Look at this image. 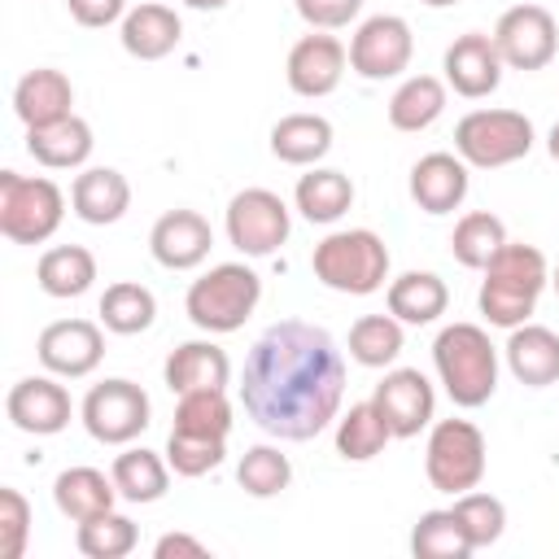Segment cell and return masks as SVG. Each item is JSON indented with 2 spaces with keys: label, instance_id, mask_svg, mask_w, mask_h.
<instances>
[{
  "label": "cell",
  "instance_id": "obj_26",
  "mask_svg": "<svg viewBox=\"0 0 559 559\" xmlns=\"http://www.w3.org/2000/svg\"><path fill=\"white\" fill-rule=\"evenodd\" d=\"M114 498H118V485H114V476H105L100 467H66V472L52 480V502H57V511H61L66 520H74V524L114 511Z\"/></svg>",
  "mask_w": 559,
  "mask_h": 559
},
{
  "label": "cell",
  "instance_id": "obj_8",
  "mask_svg": "<svg viewBox=\"0 0 559 559\" xmlns=\"http://www.w3.org/2000/svg\"><path fill=\"white\" fill-rule=\"evenodd\" d=\"M424 472L437 493H467L485 480V432L472 419H437L424 450Z\"/></svg>",
  "mask_w": 559,
  "mask_h": 559
},
{
  "label": "cell",
  "instance_id": "obj_19",
  "mask_svg": "<svg viewBox=\"0 0 559 559\" xmlns=\"http://www.w3.org/2000/svg\"><path fill=\"white\" fill-rule=\"evenodd\" d=\"M467 197V162L459 153H424L411 166V201L424 214H450Z\"/></svg>",
  "mask_w": 559,
  "mask_h": 559
},
{
  "label": "cell",
  "instance_id": "obj_33",
  "mask_svg": "<svg viewBox=\"0 0 559 559\" xmlns=\"http://www.w3.org/2000/svg\"><path fill=\"white\" fill-rule=\"evenodd\" d=\"M476 546L459 520L454 507H441V511H424L411 528V555L415 559H467Z\"/></svg>",
  "mask_w": 559,
  "mask_h": 559
},
{
  "label": "cell",
  "instance_id": "obj_11",
  "mask_svg": "<svg viewBox=\"0 0 559 559\" xmlns=\"http://www.w3.org/2000/svg\"><path fill=\"white\" fill-rule=\"evenodd\" d=\"M411 52H415V35H411L406 17L376 13L349 39V70L371 79V83H384V79H397L411 66Z\"/></svg>",
  "mask_w": 559,
  "mask_h": 559
},
{
  "label": "cell",
  "instance_id": "obj_6",
  "mask_svg": "<svg viewBox=\"0 0 559 559\" xmlns=\"http://www.w3.org/2000/svg\"><path fill=\"white\" fill-rule=\"evenodd\" d=\"M66 218V192L44 175L0 170V236L13 245H44Z\"/></svg>",
  "mask_w": 559,
  "mask_h": 559
},
{
  "label": "cell",
  "instance_id": "obj_41",
  "mask_svg": "<svg viewBox=\"0 0 559 559\" xmlns=\"http://www.w3.org/2000/svg\"><path fill=\"white\" fill-rule=\"evenodd\" d=\"M223 454H227V441H214V437H192V432H175V428L166 437V463L175 476H188V480L214 472L223 463Z\"/></svg>",
  "mask_w": 559,
  "mask_h": 559
},
{
  "label": "cell",
  "instance_id": "obj_47",
  "mask_svg": "<svg viewBox=\"0 0 559 559\" xmlns=\"http://www.w3.org/2000/svg\"><path fill=\"white\" fill-rule=\"evenodd\" d=\"M188 9H201V13H214V9H227L231 0H183Z\"/></svg>",
  "mask_w": 559,
  "mask_h": 559
},
{
  "label": "cell",
  "instance_id": "obj_21",
  "mask_svg": "<svg viewBox=\"0 0 559 559\" xmlns=\"http://www.w3.org/2000/svg\"><path fill=\"white\" fill-rule=\"evenodd\" d=\"M74 87L61 70L52 66H39V70H26L13 87V114L22 118V127H48V122H61L70 118L74 109Z\"/></svg>",
  "mask_w": 559,
  "mask_h": 559
},
{
  "label": "cell",
  "instance_id": "obj_31",
  "mask_svg": "<svg viewBox=\"0 0 559 559\" xmlns=\"http://www.w3.org/2000/svg\"><path fill=\"white\" fill-rule=\"evenodd\" d=\"M35 280L48 297H83L96 280V258L83 245H52L39 253Z\"/></svg>",
  "mask_w": 559,
  "mask_h": 559
},
{
  "label": "cell",
  "instance_id": "obj_46",
  "mask_svg": "<svg viewBox=\"0 0 559 559\" xmlns=\"http://www.w3.org/2000/svg\"><path fill=\"white\" fill-rule=\"evenodd\" d=\"M205 542L192 533H162L153 546V559H205Z\"/></svg>",
  "mask_w": 559,
  "mask_h": 559
},
{
  "label": "cell",
  "instance_id": "obj_9",
  "mask_svg": "<svg viewBox=\"0 0 559 559\" xmlns=\"http://www.w3.org/2000/svg\"><path fill=\"white\" fill-rule=\"evenodd\" d=\"M79 415H83V428H87L92 441H100V445H127V441H135L148 428L153 406H148V393L135 380L114 376V380H100V384L87 389Z\"/></svg>",
  "mask_w": 559,
  "mask_h": 559
},
{
  "label": "cell",
  "instance_id": "obj_22",
  "mask_svg": "<svg viewBox=\"0 0 559 559\" xmlns=\"http://www.w3.org/2000/svg\"><path fill=\"white\" fill-rule=\"evenodd\" d=\"M70 205L83 223L92 227H109L131 210V183L122 170L114 166H87L83 175H74L70 183Z\"/></svg>",
  "mask_w": 559,
  "mask_h": 559
},
{
  "label": "cell",
  "instance_id": "obj_34",
  "mask_svg": "<svg viewBox=\"0 0 559 559\" xmlns=\"http://www.w3.org/2000/svg\"><path fill=\"white\" fill-rule=\"evenodd\" d=\"M393 441L384 415L376 411V402H354L341 419H336V454L349 463H367L376 459L384 445Z\"/></svg>",
  "mask_w": 559,
  "mask_h": 559
},
{
  "label": "cell",
  "instance_id": "obj_40",
  "mask_svg": "<svg viewBox=\"0 0 559 559\" xmlns=\"http://www.w3.org/2000/svg\"><path fill=\"white\" fill-rule=\"evenodd\" d=\"M288 480H293V463L275 445H249L236 463V485L249 498H275L288 489Z\"/></svg>",
  "mask_w": 559,
  "mask_h": 559
},
{
  "label": "cell",
  "instance_id": "obj_13",
  "mask_svg": "<svg viewBox=\"0 0 559 559\" xmlns=\"http://www.w3.org/2000/svg\"><path fill=\"white\" fill-rule=\"evenodd\" d=\"M35 354L44 362V371L61 376V380H83L100 367L105 358V336L92 319H57L39 332Z\"/></svg>",
  "mask_w": 559,
  "mask_h": 559
},
{
  "label": "cell",
  "instance_id": "obj_20",
  "mask_svg": "<svg viewBox=\"0 0 559 559\" xmlns=\"http://www.w3.org/2000/svg\"><path fill=\"white\" fill-rule=\"evenodd\" d=\"M502 354H507L511 376L520 384H528V389H546V384L559 380V332L546 328V323H520V328H511Z\"/></svg>",
  "mask_w": 559,
  "mask_h": 559
},
{
  "label": "cell",
  "instance_id": "obj_14",
  "mask_svg": "<svg viewBox=\"0 0 559 559\" xmlns=\"http://www.w3.org/2000/svg\"><path fill=\"white\" fill-rule=\"evenodd\" d=\"M371 402L384 415L393 437H419L432 424V411H437V393H432V384H428V376L419 367L384 371V380L376 384Z\"/></svg>",
  "mask_w": 559,
  "mask_h": 559
},
{
  "label": "cell",
  "instance_id": "obj_39",
  "mask_svg": "<svg viewBox=\"0 0 559 559\" xmlns=\"http://www.w3.org/2000/svg\"><path fill=\"white\" fill-rule=\"evenodd\" d=\"M135 542H140V528H135V520L122 515V511L92 515V520H83L79 533H74V546H79L87 559H122V555L135 550Z\"/></svg>",
  "mask_w": 559,
  "mask_h": 559
},
{
  "label": "cell",
  "instance_id": "obj_25",
  "mask_svg": "<svg viewBox=\"0 0 559 559\" xmlns=\"http://www.w3.org/2000/svg\"><path fill=\"white\" fill-rule=\"evenodd\" d=\"M92 144H96L92 140V127L79 114L26 131V153L39 166H48V170H74V166H83L92 157Z\"/></svg>",
  "mask_w": 559,
  "mask_h": 559
},
{
  "label": "cell",
  "instance_id": "obj_5",
  "mask_svg": "<svg viewBox=\"0 0 559 559\" xmlns=\"http://www.w3.org/2000/svg\"><path fill=\"white\" fill-rule=\"evenodd\" d=\"M258 301H262V275L245 262H218L201 280L188 284L183 310L201 332L223 336V332L245 328V319L258 310Z\"/></svg>",
  "mask_w": 559,
  "mask_h": 559
},
{
  "label": "cell",
  "instance_id": "obj_24",
  "mask_svg": "<svg viewBox=\"0 0 559 559\" xmlns=\"http://www.w3.org/2000/svg\"><path fill=\"white\" fill-rule=\"evenodd\" d=\"M166 389L170 393H197V389H227L231 358L214 341H183L166 358Z\"/></svg>",
  "mask_w": 559,
  "mask_h": 559
},
{
  "label": "cell",
  "instance_id": "obj_3",
  "mask_svg": "<svg viewBox=\"0 0 559 559\" xmlns=\"http://www.w3.org/2000/svg\"><path fill=\"white\" fill-rule=\"evenodd\" d=\"M432 367L450 393L454 406L476 411L498 389V349L485 328L476 323H450L432 341Z\"/></svg>",
  "mask_w": 559,
  "mask_h": 559
},
{
  "label": "cell",
  "instance_id": "obj_7",
  "mask_svg": "<svg viewBox=\"0 0 559 559\" xmlns=\"http://www.w3.org/2000/svg\"><path fill=\"white\" fill-rule=\"evenodd\" d=\"M533 148V122L520 109H472L454 127V153L476 170H498Z\"/></svg>",
  "mask_w": 559,
  "mask_h": 559
},
{
  "label": "cell",
  "instance_id": "obj_18",
  "mask_svg": "<svg viewBox=\"0 0 559 559\" xmlns=\"http://www.w3.org/2000/svg\"><path fill=\"white\" fill-rule=\"evenodd\" d=\"M148 249L157 258V266L166 271H192L210 258L214 249V231L197 210H166L153 231H148Z\"/></svg>",
  "mask_w": 559,
  "mask_h": 559
},
{
  "label": "cell",
  "instance_id": "obj_27",
  "mask_svg": "<svg viewBox=\"0 0 559 559\" xmlns=\"http://www.w3.org/2000/svg\"><path fill=\"white\" fill-rule=\"evenodd\" d=\"M384 301H389V314H393V319L424 328V323H437V319L445 314L450 288H445V280L432 275V271H406V275L389 280Z\"/></svg>",
  "mask_w": 559,
  "mask_h": 559
},
{
  "label": "cell",
  "instance_id": "obj_2",
  "mask_svg": "<svg viewBox=\"0 0 559 559\" xmlns=\"http://www.w3.org/2000/svg\"><path fill=\"white\" fill-rule=\"evenodd\" d=\"M550 284V271H546V258L537 245H520V240H507L489 266H485V280H480V314L493 323V328H520L528 323V314L537 310V297L542 288Z\"/></svg>",
  "mask_w": 559,
  "mask_h": 559
},
{
  "label": "cell",
  "instance_id": "obj_43",
  "mask_svg": "<svg viewBox=\"0 0 559 559\" xmlns=\"http://www.w3.org/2000/svg\"><path fill=\"white\" fill-rule=\"evenodd\" d=\"M26 537H31V502L13 485H4L0 489V559H22Z\"/></svg>",
  "mask_w": 559,
  "mask_h": 559
},
{
  "label": "cell",
  "instance_id": "obj_30",
  "mask_svg": "<svg viewBox=\"0 0 559 559\" xmlns=\"http://www.w3.org/2000/svg\"><path fill=\"white\" fill-rule=\"evenodd\" d=\"M445 114V83L437 74H411L389 96V127L393 131H424Z\"/></svg>",
  "mask_w": 559,
  "mask_h": 559
},
{
  "label": "cell",
  "instance_id": "obj_10",
  "mask_svg": "<svg viewBox=\"0 0 559 559\" xmlns=\"http://www.w3.org/2000/svg\"><path fill=\"white\" fill-rule=\"evenodd\" d=\"M293 231L288 205L280 192L271 188H245L227 201V240L245 253V258H266L275 253Z\"/></svg>",
  "mask_w": 559,
  "mask_h": 559
},
{
  "label": "cell",
  "instance_id": "obj_38",
  "mask_svg": "<svg viewBox=\"0 0 559 559\" xmlns=\"http://www.w3.org/2000/svg\"><path fill=\"white\" fill-rule=\"evenodd\" d=\"M175 432H192V437L227 441V432H231V402H227V393H223V389L179 393V406H175Z\"/></svg>",
  "mask_w": 559,
  "mask_h": 559
},
{
  "label": "cell",
  "instance_id": "obj_44",
  "mask_svg": "<svg viewBox=\"0 0 559 559\" xmlns=\"http://www.w3.org/2000/svg\"><path fill=\"white\" fill-rule=\"evenodd\" d=\"M310 31H341L358 17L362 0H293Z\"/></svg>",
  "mask_w": 559,
  "mask_h": 559
},
{
  "label": "cell",
  "instance_id": "obj_48",
  "mask_svg": "<svg viewBox=\"0 0 559 559\" xmlns=\"http://www.w3.org/2000/svg\"><path fill=\"white\" fill-rule=\"evenodd\" d=\"M546 153L559 162V122H555V127H550V135H546Z\"/></svg>",
  "mask_w": 559,
  "mask_h": 559
},
{
  "label": "cell",
  "instance_id": "obj_35",
  "mask_svg": "<svg viewBox=\"0 0 559 559\" xmlns=\"http://www.w3.org/2000/svg\"><path fill=\"white\" fill-rule=\"evenodd\" d=\"M502 245H507V227H502V218L489 214V210L463 214V218L454 223V236H450V253H454V262L467 266V271H485L489 258H493Z\"/></svg>",
  "mask_w": 559,
  "mask_h": 559
},
{
  "label": "cell",
  "instance_id": "obj_29",
  "mask_svg": "<svg viewBox=\"0 0 559 559\" xmlns=\"http://www.w3.org/2000/svg\"><path fill=\"white\" fill-rule=\"evenodd\" d=\"M332 148V122L323 114H288L271 127V153L288 166H314Z\"/></svg>",
  "mask_w": 559,
  "mask_h": 559
},
{
  "label": "cell",
  "instance_id": "obj_12",
  "mask_svg": "<svg viewBox=\"0 0 559 559\" xmlns=\"http://www.w3.org/2000/svg\"><path fill=\"white\" fill-rule=\"evenodd\" d=\"M493 44H498L502 66H511V70H542L559 52V26H555L550 9H542V4H515V9H507L498 17Z\"/></svg>",
  "mask_w": 559,
  "mask_h": 559
},
{
  "label": "cell",
  "instance_id": "obj_16",
  "mask_svg": "<svg viewBox=\"0 0 559 559\" xmlns=\"http://www.w3.org/2000/svg\"><path fill=\"white\" fill-rule=\"evenodd\" d=\"M4 411H9L13 428L17 432H31V437H52L74 415L66 384H57L52 376H26V380H17L9 389V397H4Z\"/></svg>",
  "mask_w": 559,
  "mask_h": 559
},
{
  "label": "cell",
  "instance_id": "obj_42",
  "mask_svg": "<svg viewBox=\"0 0 559 559\" xmlns=\"http://www.w3.org/2000/svg\"><path fill=\"white\" fill-rule=\"evenodd\" d=\"M454 511H459V520H463V528H467V537H472L476 550H480V546H493V542L502 537V528H507V507H502V498H493V493L467 489V493L454 498Z\"/></svg>",
  "mask_w": 559,
  "mask_h": 559
},
{
  "label": "cell",
  "instance_id": "obj_37",
  "mask_svg": "<svg viewBox=\"0 0 559 559\" xmlns=\"http://www.w3.org/2000/svg\"><path fill=\"white\" fill-rule=\"evenodd\" d=\"M406 336H402V319L393 314H362L349 328V358L358 367H389L402 354Z\"/></svg>",
  "mask_w": 559,
  "mask_h": 559
},
{
  "label": "cell",
  "instance_id": "obj_32",
  "mask_svg": "<svg viewBox=\"0 0 559 559\" xmlns=\"http://www.w3.org/2000/svg\"><path fill=\"white\" fill-rule=\"evenodd\" d=\"M293 201H297L301 218H310V223H336L354 205V183H349V175H341L332 166H314L310 175L297 179Z\"/></svg>",
  "mask_w": 559,
  "mask_h": 559
},
{
  "label": "cell",
  "instance_id": "obj_28",
  "mask_svg": "<svg viewBox=\"0 0 559 559\" xmlns=\"http://www.w3.org/2000/svg\"><path fill=\"white\" fill-rule=\"evenodd\" d=\"M109 476H114V485H118V498H127V502H135V507H148V502L166 498V489H170V463H166L162 454L144 450V445L122 450V454L114 459Z\"/></svg>",
  "mask_w": 559,
  "mask_h": 559
},
{
  "label": "cell",
  "instance_id": "obj_36",
  "mask_svg": "<svg viewBox=\"0 0 559 559\" xmlns=\"http://www.w3.org/2000/svg\"><path fill=\"white\" fill-rule=\"evenodd\" d=\"M157 319V297L135 284V280H118L105 288L100 297V323L118 336H135V332H148Z\"/></svg>",
  "mask_w": 559,
  "mask_h": 559
},
{
  "label": "cell",
  "instance_id": "obj_23",
  "mask_svg": "<svg viewBox=\"0 0 559 559\" xmlns=\"http://www.w3.org/2000/svg\"><path fill=\"white\" fill-rule=\"evenodd\" d=\"M179 35H183L179 13H175L170 4H157V0L127 9L122 31H118L122 48H127L135 61H162V57H170L175 44H179Z\"/></svg>",
  "mask_w": 559,
  "mask_h": 559
},
{
  "label": "cell",
  "instance_id": "obj_1",
  "mask_svg": "<svg viewBox=\"0 0 559 559\" xmlns=\"http://www.w3.org/2000/svg\"><path fill=\"white\" fill-rule=\"evenodd\" d=\"M345 397V358L328 328L306 319L271 323L240 371V406L280 441L319 437Z\"/></svg>",
  "mask_w": 559,
  "mask_h": 559
},
{
  "label": "cell",
  "instance_id": "obj_4",
  "mask_svg": "<svg viewBox=\"0 0 559 559\" xmlns=\"http://www.w3.org/2000/svg\"><path fill=\"white\" fill-rule=\"evenodd\" d=\"M310 271L323 288L332 293H349V297H371L384 288L389 280V249L371 227H349V231H332L314 245L310 253Z\"/></svg>",
  "mask_w": 559,
  "mask_h": 559
},
{
  "label": "cell",
  "instance_id": "obj_49",
  "mask_svg": "<svg viewBox=\"0 0 559 559\" xmlns=\"http://www.w3.org/2000/svg\"><path fill=\"white\" fill-rule=\"evenodd\" d=\"M428 9H450V4H459V0H424Z\"/></svg>",
  "mask_w": 559,
  "mask_h": 559
},
{
  "label": "cell",
  "instance_id": "obj_15",
  "mask_svg": "<svg viewBox=\"0 0 559 559\" xmlns=\"http://www.w3.org/2000/svg\"><path fill=\"white\" fill-rule=\"evenodd\" d=\"M345 61H349V48L336 39V35H323V31H310L301 35L293 48H288V87L306 100H319V96H332L341 87V74H345Z\"/></svg>",
  "mask_w": 559,
  "mask_h": 559
},
{
  "label": "cell",
  "instance_id": "obj_17",
  "mask_svg": "<svg viewBox=\"0 0 559 559\" xmlns=\"http://www.w3.org/2000/svg\"><path fill=\"white\" fill-rule=\"evenodd\" d=\"M502 57H498V44H493V35H485V31H467V35H459L450 48H445V83L459 92V96H467V100H480V96H489V92H498V83H502Z\"/></svg>",
  "mask_w": 559,
  "mask_h": 559
},
{
  "label": "cell",
  "instance_id": "obj_45",
  "mask_svg": "<svg viewBox=\"0 0 559 559\" xmlns=\"http://www.w3.org/2000/svg\"><path fill=\"white\" fill-rule=\"evenodd\" d=\"M66 9L87 31H100V26H114L127 17V0H66Z\"/></svg>",
  "mask_w": 559,
  "mask_h": 559
},
{
  "label": "cell",
  "instance_id": "obj_50",
  "mask_svg": "<svg viewBox=\"0 0 559 559\" xmlns=\"http://www.w3.org/2000/svg\"><path fill=\"white\" fill-rule=\"evenodd\" d=\"M550 284H555V293H559V266H555V271H550Z\"/></svg>",
  "mask_w": 559,
  "mask_h": 559
}]
</instances>
